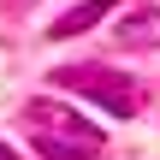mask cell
I'll list each match as a JSON object with an SVG mask.
<instances>
[{
  "instance_id": "obj_1",
  "label": "cell",
  "mask_w": 160,
  "mask_h": 160,
  "mask_svg": "<svg viewBox=\"0 0 160 160\" xmlns=\"http://www.w3.org/2000/svg\"><path fill=\"white\" fill-rule=\"evenodd\" d=\"M24 125H30L36 154H42V160H95L101 142H107L89 119H77L65 101H48V95L24 107Z\"/></svg>"
},
{
  "instance_id": "obj_5",
  "label": "cell",
  "mask_w": 160,
  "mask_h": 160,
  "mask_svg": "<svg viewBox=\"0 0 160 160\" xmlns=\"http://www.w3.org/2000/svg\"><path fill=\"white\" fill-rule=\"evenodd\" d=\"M0 160H18V148H6V142H0Z\"/></svg>"
},
{
  "instance_id": "obj_2",
  "label": "cell",
  "mask_w": 160,
  "mask_h": 160,
  "mask_svg": "<svg viewBox=\"0 0 160 160\" xmlns=\"http://www.w3.org/2000/svg\"><path fill=\"white\" fill-rule=\"evenodd\" d=\"M53 83H59V89H77L83 101H95V107L113 113V119H131V113L142 107L137 83H131L125 71H113V65H65V71H53Z\"/></svg>"
},
{
  "instance_id": "obj_4",
  "label": "cell",
  "mask_w": 160,
  "mask_h": 160,
  "mask_svg": "<svg viewBox=\"0 0 160 160\" xmlns=\"http://www.w3.org/2000/svg\"><path fill=\"white\" fill-rule=\"evenodd\" d=\"M119 0H83V6H71L65 18H53V30H48V42H65V36H83V30H95L107 12H113Z\"/></svg>"
},
{
  "instance_id": "obj_3",
  "label": "cell",
  "mask_w": 160,
  "mask_h": 160,
  "mask_svg": "<svg viewBox=\"0 0 160 160\" xmlns=\"http://www.w3.org/2000/svg\"><path fill=\"white\" fill-rule=\"evenodd\" d=\"M119 48H160V6H131L113 30Z\"/></svg>"
}]
</instances>
